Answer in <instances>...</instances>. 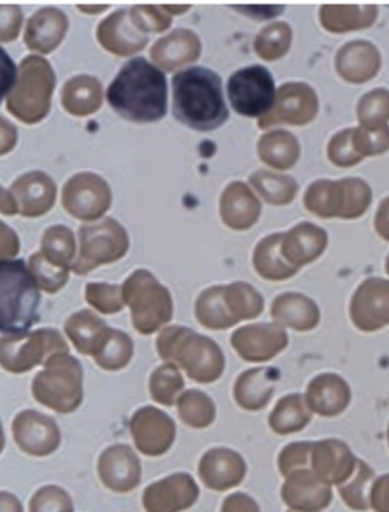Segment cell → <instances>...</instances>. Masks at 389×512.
Segmentation results:
<instances>
[{"label": "cell", "mask_w": 389, "mask_h": 512, "mask_svg": "<svg viewBox=\"0 0 389 512\" xmlns=\"http://www.w3.org/2000/svg\"><path fill=\"white\" fill-rule=\"evenodd\" d=\"M107 101L133 124H154L168 113V81L159 67L137 57L127 61L107 90Z\"/></svg>", "instance_id": "obj_1"}, {"label": "cell", "mask_w": 389, "mask_h": 512, "mask_svg": "<svg viewBox=\"0 0 389 512\" xmlns=\"http://www.w3.org/2000/svg\"><path fill=\"white\" fill-rule=\"evenodd\" d=\"M172 98L175 119L192 130L207 133L228 121L221 78L206 67L178 72L172 80Z\"/></svg>", "instance_id": "obj_2"}, {"label": "cell", "mask_w": 389, "mask_h": 512, "mask_svg": "<svg viewBox=\"0 0 389 512\" xmlns=\"http://www.w3.org/2000/svg\"><path fill=\"white\" fill-rule=\"evenodd\" d=\"M165 364L181 368L193 382L209 385L221 379L225 356L213 339L181 326L166 327L155 341Z\"/></svg>", "instance_id": "obj_3"}, {"label": "cell", "mask_w": 389, "mask_h": 512, "mask_svg": "<svg viewBox=\"0 0 389 512\" xmlns=\"http://www.w3.org/2000/svg\"><path fill=\"white\" fill-rule=\"evenodd\" d=\"M2 335H25L40 321V286L23 260L0 263Z\"/></svg>", "instance_id": "obj_4"}, {"label": "cell", "mask_w": 389, "mask_h": 512, "mask_svg": "<svg viewBox=\"0 0 389 512\" xmlns=\"http://www.w3.org/2000/svg\"><path fill=\"white\" fill-rule=\"evenodd\" d=\"M265 307L262 295L245 282L204 289L195 303V317L209 330H227L241 321L254 320Z\"/></svg>", "instance_id": "obj_5"}, {"label": "cell", "mask_w": 389, "mask_h": 512, "mask_svg": "<svg viewBox=\"0 0 389 512\" xmlns=\"http://www.w3.org/2000/svg\"><path fill=\"white\" fill-rule=\"evenodd\" d=\"M57 76L45 58L29 55L23 58L16 84L5 96L7 110L26 125L42 122L51 111Z\"/></svg>", "instance_id": "obj_6"}, {"label": "cell", "mask_w": 389, "mask_h": 512, "mask_svg": "<svg viewBox=\"0 0 389 512\" xmlns=\"http://www.w3.org/2000/svg\"><path fill=\"white\" fill-rule=\"evenodd\" d=\"M31 392L35 402L51 411L72 414L83 405V365L69 353L54 354L32 379Z\"/></svg>", "instance_id": "obj_7"}, {"label": "cell", "mask_w": 389, "mask_h": 512, "mask_svg": "<svg viewBox=\"0 0 389 512\" xmlns=\"http://www.w3.org/2000/svg\"><path fill=\"white\" fill-rule=\"evenodd\" d=\"M122 294L130 307L131 324L140 335H152L171 323L174 317L171 292L151 271H134L122 285Z\"/></svg>", "instance_id": "obj_8"}, {"label": "cell", "mask_w": 389, "mask_h": 512, "mask_svg": "<svg viewBox=\"0 0 389 512\" xmlns=\"http://www.w3.org/2000/svg\"><path fill=\"white\" fill-rule=\"evenodd\" d=\"M370 186L361 178L318 180L307 187L304 207L320 218L355 219L371 204Z\"/></svg>", "instance_id": "obj_9"}, {"label": "cell", "mask_w": 389, "mask_h": 512, "mask_svg": "<svg viewBox=\"0 0 389 512\" xmlns=\"http://www.w3.org/2000/svg\"><path fill=\"white\" fill-rule=\"evenodd\" d=\"M80 254L73 263L72 271L86 275L93 269L118 262L130 250L127 230L116 219L105 218L95 224L81 225L78 230Z\"/></svg>", "instance_id": "obj_10"}, {"label": "cell", "mask_w": 389, "mask_h": 512, "mask_svg": "<svg viewBox=\"0 0 389 512\" xmlns=\"http://www.w3.org/2000/svg\"><path fill=\"white\" fill-rule=\"evenodd\" d=\"M58 353H69V345L57 329L2 335L0 339V365L11 374L28 373Z\"/></svg>", "instance_id": "obj_11"}, {"label": "cell", "mask_w": 389, "mask_h": 512, "mask_svg": "<svg viewBox=\"0 0 389 512\" xmlns=\"http://www.w3.org/2000/svg\"><path fill=\"white\" fill-rule=\"evenodd\" d=\"M228 101L236 113L245 117H263L276 102V84L271 72L260 64L236 70L228 78Z\"/></svg>", "instance_id": "obj_12"}, {"label": "cell", "mask_w": 389, "mask_h": 512, "mask_svg": "<svg viewBox=\"0 0 389 512\" xmlns=\"http://www.w3.org/2000/svg\"><path fill=\"white\" fill-rule=\"evenodd\" d=\"M111 189L93 172H80L64 184L61 201L66 212L80 221H98L110 209Z\"/></svg>", "instance_id": "obj_13"}, {"label": "cell", "mask_w": 389, "mask_h": 512, "mask_svg": "<svg viewBox=\"0 0 389 512\" xmlns=\"http://www.w3.org/2000/svg\"><path fill=\"white\" fill-rule=\"evenodd\" d=\"M318 114V96L304 83H285L277 92L276 102L266 116L260 117V130L274 125L303 127L314 121Z\"/></svg>", "instance_id": "obj_14"}, {"label": "cell", "mask_w": 389, "mask_h": 512, "mask_svg": "<svg viewBox=\"0 0 389 512\" xmlns=\"http://www.w3.org/2000/svg\"><path fill=\"white\" fill-rule=\"evenodd\" d=\"M14 441L29 456L52 455L61 444V430L57 421L34 409L19 412L11 424Z\"/></svg>", "instance_id": "obj_15"}, {"label": "cell", "mask_w": 389, "mask_h": 512, "mask_svg": "<svg viewBox=\"0 0 389 512\" xmlns=\"http://www.w3.org/2000/svg\"><path fill=\"white\" fill-rule=\"evenodd\" d=\"M130 432L139 452L154 458L169 452L177 437V426L166 412L143 406L131 417Z\"/></svg>", "instance_id": "obj_16"}, {"label": "cell", "mask_w": 389, "mask_h": 512, "mask_svg": "<svg viewBox=\"0 0 389 512\" xmlns=\"http://www.w3.org/2000/svg\"><path fill=\"white\" fill-rule=\"evenodd\" d=\"M239 358L245 362H268L277 358L289 344L285 327L280 324H250L235 330L230 338Z\"/></svg>", "instance_id": "obj_17"}, {"label": "cell", "mask_w": 389, "mask_h": 512, "mask_svg": "<svg viewBox=\"0 0 389 512\" xmlns=\"http://www.w3.org/2000/svg\"><path fill=\"white\" fill-rule=\"evenodd\" d=\"M198 496L200 490L192 476L178 473L146 488L143 508L146 512H181L197 502Z\"/></svg>", "instance_id": "obj_18"}, {"label": "cell", "mask_w": 389, "mask_h": 512, "mask_svg": "<svg viewBox=\"0 0 389 512\" xmlns=\"http://www.w3.org/2000/svg\"><path fill=\"white\" fill-rule=\"evenodd\" d=\"M102 484L116 493H128L140 484L142 465L127 444H114L102 452L98 462Z\"/></svg>", "instance_id": "obj_19"}, {"label": "cell", "mask_w": 389, "mask_h": 512, "mask_svg": "<svg viewBox=\"0 0 389 512\" xmlns=\"http://www.w3.org/2000/svg\"><path fill=\"white\" fill-rule=\"evenodd\" d=\"M11 193L16 198L20 215L25 218H38L51 212L54 207L57 184L45 172H26L14 181Z\"/></svg>", "instance_id": "obj_20"}, {"label": "cell", "mask_w": 389, "mask_h": 512, "mask_svg": "<svg viewBox=\"0 0 389 512\" xmlns=\"http://www.w3.org/2000/svg\"><path fill=\"white\" fill-rule=\"evenodd\" d=\"M130 11L118 10L99 23L96 37L102 48L118 57H130L148 45V35L134 26Z\"/></svg>", "instance_id": "obj_21"}, {"label": "cell", "mask_w": 389, "mask_h": 512, "mask_svg": "<svg viewBox=\"0 0 389 512\" xmlns=\"http://www.w3.org/2000/svg\"><path fill=\"white\" fill-rule=\"evenodd\" d=\"M262 204L244 181H233L225 187L219 201V215L228 228L250 230L259 221Z\"/></svg>", "instance_id": "obj_22"}, {"label": "cell", "mask_w": 389, "mask_h": 512, "mask_svg": "<svg viewBox=\"0 0 389 512\" xmlns=\"http://www.w3.org/2000/svg\"><path fill=\"white\" fill-rule=\"evenodd\" d=\"M247 475V464L235 450L218 447L204 453L200 461V476L206 487L215 491L238 487Z\"/></svg>", "instance_id": "obj_23"}, {"label": "cell", "mask_w": 389, "mask_h": 512, "mask_svg": "<svg viewBox=\"0 0 389 512\" xmlns=\"http://www.w3.org/2000/svg\"><path fill=\"white\" fill-rule=\"evenodd\" d=\"M201 51H203V45L200 37L190 29L178 28L171 34L159 38L149 54L160 69L171 72L195 63L200 58Z\"/></svg>", "instance_id": "obj_24"}, {"label": "cell", "mask_w": 389, "mask_h": 512, "mask_svg": "<svg viewBox=\"0 0 389 512\" xmlns=\"http://www.w3.org/2000/svg\"><path fill=\"white\" fill-rule=\"evenodd\" d=\"M67 29L69 19L63 11L55 7L42 8L26 23L25 45L37 54H51L63 42Z\"/></svg>", "instance_id": "obj_25"}, {"label": "cell", "mask_w": 389, "mask_h": 512, "mask_svg": "<svg viewBox=\"0 0 389 512\" xmlns=\"http://www.w3.org/2000/svg\"><path fill=\"white\" fill-rule=\"evenodd\" d=\"M282 373L276 367H257L236 379L233 397L239 408L248 412L265 409L271 402Z\"/></svg>", "instance_id": "obj_26"}, {"label": "cell", "mask_w": 389, "mask_h": 512, "mask_svg": "<svg viewBox=\"0 0 389 512\" xmlns=\"http://www.w3.org/2000/svg\"><path fill=\"white\" fill-rule=\"evenodd\" d=\"M327 247V233L318 225L301 222L283 234L282 253L291 265L301 266L314 262Z\"/></svg>", "instance_id": "obj_27"}, {"label": "cell", "mask_w": 389, "mask_h": 512, "mask_svg": "<svg viewBox=\"0 0 389 512\" xmlns=\"http://www.w3.org/2000/svg\"><path fill=\"white\" fill-rule=\"evenodd\" d=\"M336 70L348 83L361 84L373 80L380 69V54L368 42H352L342 46L336 55Z\"/></svg>", "instance_id": "obj_28"}, {"label": "cell", "mask_w": 389, "mask_h": 512, "mask_svg": "<svg viewBox=\"0 0 389 512\" xmlns=\"http://www.w3.org/2000/svg\"><path fill=\"white\" fill-rule=\"evenodd\" d=\"M271 317L280 326L297 332H309L320 323V309L306 295L285 292L272 301Z\"/></svg>", "instance_id": "obj_29"}, {"label": "cell", "mask_w": 389, "mask_h": 512, "mask_svg": "<svg viewBox=\"0 0 389 512\" xmlns=\"http://www.w3.org/2000/svg\"><path fill=\"white\" fill-rule=\"evenodd\" d=\"M110 330L101 317L87 309L73 313L64 324V332L72 341L73 347L78 350V353L92 356V358L104 344Z\"/></svg>", "instance_id": "obj_30"}, {"label": "cell", "mask_w": 389, "mask_h": 512, "mask_svg": "<svg viewBox=\"0 0 389 512\" xmlns=\"http://www.w3.org/2000/svg\"><path fill=\"white\" fill-rule=\"evenodd\" d=\"M283 234H269L254 248L253 266L257 274L268 282H285L298 272L282 253Z\"/></svg>", "instance_id": "obj_31"}, {"label": "cell", "mask_w": 389, "mask_h": 512, "mask_svg": "<svg viewBox=\"0 0 389 512\" xmlns=\"http://www.w3.org/2000/svg\"><path fill=\"white\" fill-rule=\"evenodd\" d=\"M102 99V84L95 76H73L61 90V104L72 116L84 117L96 113L101 108Z\"/></svg>", "instance_id": "obj_32"}, {"label": "cell", "mask_w": 389, "mask_h": 512, "mask_svg": "<svg viewBox=\"0 0 389 512\" xmlns=\"http://www.w3.org/2000/svg\"><path fill=\"white\" fill-rule=\"evenodd\" d=\"M306 402L310 411L320 415L339 414L348 402L345 383L333 374L315 377L307 386Z\"/></svg>", "instance_id": "obj_33"}, {"label": "cell", "mask_w": 389, "mask_h": 512, "mask_svg": "<svg viewBox=\"0 0 389 512\" xmlns=\"http://www.w3.org/2000/svg\"><path fill=\"white\" fill-rule=\"evenodd\" d=\"M257 154L265 165L279 171H288L294 168L300 159V142L289 131H271L260 137Z\"/></svg>", "instance_id": "obj_34"}, {"label": "cell", "mask_w": 389, "mask_h": 512, "mask_svg": "<svg viewBox=\"0 0 389 512\" xmlns=\"http://www.w3.org/2000/svg\"><path fill=\"white\" fill-rule=\"evenodd\" d=\"M377 17V7L365 5H324L321 7L320 20L324 29L330 32L356 31L373 25Z\"/></svg>", "instance_id": "obj_35"}, {"label": "cell", "mask_w": 389, "mask_h": 512, "mask_svg": "<svg viewBox=\"0 0 389 512\" xmlns=\"http://www.w3.org/2000/svg\"><path fill=\"white\" fill-rule=\"evenodd\" d=\"M304 399L306 397L301 394H289L277 402L268 418L272 432L277 435H291L300 432L309 424L312 415Z\"/></svg>", "instance_id": "obj_36"}, {"label": "cell", "mask_w": 389, "mask_h": 512, "mask_svg": "<svg viewBox=\"0 0 389 512\" xmlns=\"http://www.w3.org/2000/svg\"><path fill=\"white\" fill-rule=\"evenodd\" d=\"M250 184L265 203L272 206H286L295 200L298 192V184L291 175L279 174V172L260 171L250 175Z\"/></svg>", "instance_id": "obj_37"}, {"label": "cell", "mask_w": 389, "mask_h": 512, "mask_svg": "<svg viewBox=\"0 0 389 512\" xmlns=\"http://www.w3.org/2000/svg\"><path fill=\"white\" fill-rule=\"evenodd\" d=\"M180 420L192 429H207L216 420V405L206 392L187 389L177 402Z\"/></svg>", "instance_id": "obj_38"}, {"label": "cell", "mask_w": 389, "mask_h": 512, "mask_svg": "<svg viewBox=\"0 0 389 512\" xmlns=\"http://www.w3.org/2000/svg\"><path fill=\"white\" fill-rule=\"evenodd\" d=\"M134 356V342L130 335L122 330L111 329L105 338L104 344L99 348L98 353L93 356V361L102 370L121 371L130 365Z\"/></svg>", "instance_id": "obj_39"}, {"label": "cell", "mask_w": 389, "mask_h": 512, "mask_svg": "<svg viewBox=\"0 0 389 512\" xmlns=\"http://www.w3.org/2000/svg\"><path fill=\"white\" fill-rule=\"evenodd\" d=\"M40 253L54 265L72 271L73 259L76 254L75 236L66 225H52L45 231L42 238Z\"/></svg>", "instance_id": "obj_40"}, {"label": "cell", "mask_w": 389, "mask_h": 512, "mask_svg": "<svg viewBox=\"0 0 389 512\" xmlns=\"http://www.w3.org/2000/svg\"><path fill=\"white\" fill-rule=\"evenodd\" d=\"M184 377L178 367L172 364H163L152 371L149 377V394L152 400L159 405L172 408L177 405L183 394Z\"/></svg>", "instance_id": "obj_41"}, {"label": "cell", "mask_w": 389, "mask_h": 512, "mask_svg": "<svg viewBox=\"0 0 389 512\" xmlns=\"http://www.w3.org/2000/svg\"><path fill=\"white\" fill-rule=\"evenodd\" d=\"M292 45V29L286 22L263 26L254 40V51L262 60L277 61L288 54Z\"/></svg>", "instance_id": "obj_42"}, {"label": "cell", "mask_w": 389, "mask_h": 512, "mask_svg": "<svg viewBox=\"0 0 389 512\" xmlns=\"http://www.w3.org/2000/svg\"><path fill=\"white\" fill-rule=\"evenodd\" d=\"M358 119L361 128L377 131L386 127L389 121V92L377 89L362 96L358 104Z\"/></svg>", "instance_id": "obj_43"}, {"label": "cell", "mask_w": 389, "mask_h": 512, "mask_svg": "<svg viewBox=\"0 0 389 512\" xmlns=\"http://www.w3.org/2000/svg\"><path fill=\"white\" fill-rule=\"evenodd\" d=\"M29 269L40 289L51 295L57 294L69 282L70 269L54 265L40 251L29 257Z\"/></svg>", "instance_id": "obj_44"}, {"label": "cell", "mask_w": 389, "mask_h": 512, "mask_svg": "<svg viewBox=\"0 0 389 512\" xmlns=\"http://www.w3.org/2000/svg\"><path fill=\"white\" fill-rule=\"evenodd\" d=\"M86 301L104 315H114L127 306L122 294V286L110 283H89L86 286Z\"/></svg>", "instance_id": "obj_45"}, {"label": "cell", "mask_w": 389, "mask_h": 512, "mask_svg": "<svg viewBox=\"0 0 389 512\" xmlns=\"http://www.w3.org/2000/svg\"><path fill=\"white\" fill-rule=\"evenodd\" d=\"M327 155L333 165L350 168L362 162L361 154L355 146V128L339 131L327 146Z\"/></svg>", "instance_id": "obj_46"}, {"label": "cell", "mask_w": 389, "mask_h": 512, "mask_svg": "<svg viewBox=\"0 0 389 512\" xmlns=\"http://www.w3.org/2000/svg\"><path fill=\"white\" fill-rule=\"evenodd\" d=\"M130 17L134 26L146 35L166 31L172 25V16L163 5H136L130 10Z\"/></svg>", "instance_id": "obj_47"}, {"label": "cell", "mask_w": 389, "mask_h": 512, "mask_svg": "<svg viewBox=\"0 0 389 512\" xmlns=\"http://www.w3.org/2000/svg\"><path fill=\"white\" fill-rule=\"evenodd\" d=\"M29 508L31 512H73V503L63 488L49 485V487L40 488L32 496Z\"/></svg>", "instance_id": "obj_48"}, {"label": "cell", "mask_w": 389, "mask_h": 512, "mask_svg": "<svg viewBox=\"0 0 389 512\" xmlns=\"http://www.w3.org/2000/svg\"><path fill=\"white\" fill-rule=\"evenodd\" d=\"M355 146L362 159L367 155L382 154L389 149V127L371 131L355 128Z\"/></svg>", "instance_id": "obj_49"}, {"label": "cell", "mask_w": 389, "mask_h": 512, "mask_svg": "<svg viewBox=\"0 0 389 512\" xmlns=\"http://www.w3.org/2000/svg\"><path fill=\"white\" fill-rule=\"evenodd\" d=\"M22 10L17 5H2L0 8V40L14 42L22 26Z\"/></svg>", "instance_id": "obj_50"}, {"label": "cell", "mask_w": 389, "mask_h": 512, "mask_svg": "<svg viewBox=\"0 0 389 512\" xmlns=\"http://www.w3.org/2000/svg\"><path fill=\"white\" fill-rule=\"evenodd\" d=\"M312 444L310 443H292L282 450L279 456V470L283 476L292 475L295 468L300 467L306 461L307 452Z\"/></svg>", "instance_id": "obj_51"}, {"label": "cell", "mask_w": 389, "mask_h": 512, "mask_svg": "<svg viewBox=\"0 0 389 512\" xmlns=\"http://www.w3.org/2000/svg\"><path fill=\"white\" fill-rule=\"evenodd\" d=\"M221 512H260V509L247 494L238 493L225 499Z\"/></svg>", "instance_id": "obj_52"}, {"label": "cell", "mask_w": 389, "mask_h": 512, "mask_svg": "<svg viewBox=\"0 0 389 512\" xmlns=\"http://www.w3.org/2000/svg\"><path fill=\"white\" fill-rule=\"evenodd\" d=\"M17 253H19V239L16 233L7 224H2V242H0L2 260L13 259Z\"/></svg>", "instance_id": "obj_53"}, {"label": "cell", "mask_w": 389, "mask_h": 512, "mask_svg": "<svg viewBox=\"0 0 389 512\" xmlns=\"http://www.w3.org/2000/svg\"><path fill=\"white\" fill-rule=\"evenodd\" d=\"M376 227L380 236L389 241V198L380 203L379 212L376 216Z\"/></svg>", "instance_id": "obj_54"}, {"label": "cell", "mask_w": 389, "mask_h": 512, "mask_svg": "<svg viewBox=\"0 0 389 512\" xmlns=\"http://www.w3.org/2000/svg\"><path fill=\"white\" fill-rule=\"evenodd\" d=\"M0 210H2L4 215H16V213H19L16 198H14L13 193L8 189H2V203H0Z\"/></svg>", "instance_id": "obj_55"}, {"label": "cell", "mask_w": 389, "mask_h": 512, "mask_svg": "<svg viewBox=\"0 0 389 512\" xmlns=\"http://www.w3.org/2000/svg\"><path fill=\"white\" fill-rule=\"evenodd\" d=\"M2 512H22V506L13 494L2 493Z\"/></svg>", "instance_id": "obj_56"}, {"label": "cell", "mask_w": 389, "mask_h": 512, "mask_svg": "<svg viewBox=\"0 0 389 512\" xmlns=\"http://www.w3.org/2000/svg\"><path fill=\"white\" fill-rule=\"evenodd\" d=\"M165 7V10L168 11L169 14H177V16H180V14L186 13L187 10H190L189 5H184V7H181V5H163Z\"/></svg>", "instance_id": "obj_57"}, {"label": "cell", "mask_w": 389, "mask_h": 512, "mask_svg": "<svg viewBox=\"0 0 389 512\" xmlns=\"http://www.w3.org/2000/svg\"><path fill=\"white\" fill-rule=\"evenodd\" d=\"M105 5L104 7H92V5H87V7H80V10L81 11H86V13H99V11H104L105 10Z\"/></svg>", "instance_id": "obj_58"}]
</instances>
